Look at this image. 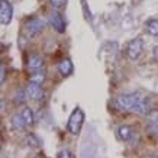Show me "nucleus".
<instances>
[{"instance_id":"nucleus-19","label":"nucleus","mask_w":158,"mask_h":158,"mask_svg":"<svg viewBox=\"0 0 158 158\" xmlns=\"http://www.w3.org/2000/svg\"><path fill=\"white\" fill-rule=\"evenodd\" d=\"M26 141L31 144V147H36V145H38V139L35 138V135H29Z\"/></svg>"},{"instance_id":"nucleus-21","label":"nucleus","mask_w":158,"mask_h":158,"mask_svg":"<svg viewBox=\"0 0 158 158\" xmlns=\"http://www.w3.org/2000/svg\"><path fill=\"white\" fill-rule=\"evenodd\" d=\"M154 54H155V57L158 58V47H157V48H155V49H154Z\"/></svg>"},{"instance_id":"nucleus-14","label":"nucleus","mask_w":158,"mask_h":158,"mask_svg":"<svg viewBox=\"0 0 158 158\" xmlns=\"http://www.w3.org/2000/svg\"><path fill=\"white\" fill-rule=\"evenodd\" d=\"M29 78H31V81L32 83H38V84H41V83L45 80V71H42L41 68H39V70H34V73L29 76Z\"/></svg>"},{"instance_id":"nucleus-22","label":"nucleus","mask_w":158,"mask_h":158,"mask_svg":"<svg viewBox=\"0 0 158 158\" xmlns=\"http://www.w3.org/2000/svg\"><path fill=\"white\" fill-rule=\"evenodd\" d=\"M147 158H158V155H148Z\"/></svg>"},{"instance_id":"nucleus-4","label":"nucleus","mask_w":158,"mask_h":158,"mask_svg":"<svg viewBox=\"0 0 158 158\" xmlns=\"http://www.w3.org/2000/svg\"><path fill=\"white\" fill-rule=\"evenodd\" d=\"M142 49H144V41L141 38H135L128 44L126 54H128V57H129L131 60H136V58L142 54Z\"/></svg>"},{"instance_id":"nucleus-15","label":"nucleus","mask_w":158,"mask_h":158,"mask_svg":"<svg viewBox=\"0 0 158 158\" xmlns=\"http://www.w3.org/2000/svg\"><path fill=\"white\" fill-rule=\"evenodd\" d=\"M22 116H23V119L26 120V123L28 125H32L34 123V112H32V109H29V107H25L22 112Z\"/></svg>"},{"instance_id":"nucleus-6","label":"nucleus","mask_w":158,"mask_h":158,"mask_svg":"<svg viewBox=\"0 0 158 158\" xmlns=\"http://www.w3.org/2000/svg\"><path fill=\"white\" fill-rule=\"evenodd\" d=\"M25 90H26V96H28V99H31V100H41V99L44 97V91H42V89L39 87L38 83L31 81Z\"/></svg>"},{"instance_id":"nucleus-8","label":"nucleus","mask_w":158,"mask_h":158,"mask_svg":"<svg viewBox=\"0 0 158 158\" xmlns=\"http://www.w3.org/2000/svg\"><path fill=\"white\" fill-rule=\"evenodd\" d=\"M132 110L135 113H138V115H149L151 113V106H149L147 99H139Z\"/></svg>"},{"instance_id":"nucleus-3","label":"nucleus","mask_w":158,"mask_h":158,"mask_svg":"<svg viewBox=\"0 0 158 158\" xmlns=\"http://www.w3.org/2000/svg\"><path fill=\"white\" fill-rule=\"evenodd\" d=\"M139 99H141V97H139L138 93H126V94H120V96H118V99H116V105L119 106L120 109L132 110Z\"/></svg>"},{"instance_id":"nucleus-18","label":"nucleus","mask_w":158,"mask_h":158,"mask_svg":"<svg viewBox=\"0 0 158 158\" xmlns=\"http://www.w3.org/2000/svg\"><path fill=\"white\" fill-rule=\"evenodd\" d=\"M57 158H73L71 152L70 151H67V149H62V151H60L57 155Z\"/></svg>"},{"instance_id":"nucleus-5","label":"nucleus","mask_w":158,"mask_h":158,"mask_svg":"<svg viewBox=\"0 0 158 158\" xmlns=\"http://www.w3.org/2000/svg\"><path fill=\"white\" fill-rule=\"evenodd\" d=\"M13 16V7L7 0H2L0 2V22L2 25H9Z\"/></svg>"},{"instance_id":"nucleus-11","label":"nucleus","mask_w":158,"mask_h":158,"mask_svg":"<svg viewBox=\"0 0 158 158\" xmlns=\"http://www.w3.org/2000/svg\"><path fill=\"white\" fill-rule=\"evenodd\" d=\"M134 129L131 128V126H128V125H123V126H120L119 129H118V136H119L122 141H125V142H129L131 139L134 138Z\"/></svg>"},{"instance_id":"nucleus-9","label":"nucleus","mask_w":158,"mask_h":158,"mask_svg":"<svg viewBox=\"0 0 158 158\" xmlns=\"http://www.w3.org/2000/svg\"><path fill=\"white\" fill-rule=\"evenodd\" d=\"M44 65V58L39 54H31L28 57V67L34 71V70H39Z\"/></svg>"},{"instance_id":"nucleus-12","label":"nucleus","mask_w":158,"mask_h":158,"mask_svg":"<svg viewBox=\"0 0 158 158\" xmlns=\"http://www.w3.org/2000/svg\"><path fill=\"white\" fill-rule=\"evenodd\" d=\"M10 123H12V126H13L15 129L18 131H23L25 126H26V120L23 119V116H22V113H15L12 118H10Z\"/></svg>"},{"instance_id":"nucleus-20","label":"nucleus","mask_w":158,"mask_h":158,"mask_svg":"<svg viewBox=\"0 0 158 158\" xmlns=\"http://www.w3.org/2000/svg\"><path fill=\"white\" fill-rule=\"evenodd\" d=\"M35 158H45V155H44V154H38Z\"/></svg>"},{"instance_id":"nucleus-13","label":"nucleus","mask_w":158,"mask_h":158,"mask_svg":"<svg viewBox=\"0 0 158 158\" xmlns=\"http://www.w3.org/2000/svg\"><path fill=\"white\" fill-rule=\"evenodd\" d=\"M145 29H147V32H148L149 35L157 36V35H158V19H157V18L149 19L148 22L145 23Z\"/></svg>"},{"instance_id":"nucleus-2","label":"nucleus","mask_w":158,"mask_h":158,"mask_svg":"<svg viewBox=\"0 0 158 158\" xmlns=\"http://www.w3.org/2000/svg\"><path fill=\"white\" fill-rule=\"evenodd\" d=\"M44 26H45L44 20L36 19V18H31V19H28L26 22H25L23 32L28 38H34V36H36V35L42 31Z\"/></svg>"},{"instance_id":"nucleus-10","label":"nucleus","mask_w":158,"mask_h":158,"mask_svg":"<svg viewBox=\"0 0 158 158\" xmlns=\"http://www.w3.org/2000/svg\"><path fill=\"white\" fill-rule=\"evenodd\" d=\"M57 68H58V71H60V74H61V76H64V77L70 76V74L73 73V64H71V61H70L68 58L61 60V61L58 62Z\"/></svg>"},{"instance_id":"nucleus-17","label":"nucleus","mask_w":158,"mask_h":158,"mask_svg":"<svg viewBox=\"0 0 158 158\" xmlns=\"http://www.w3.org/2000/svg\"><path fill=\"white\" fill-rule=\"evenodd\" d=\"M49 3L55 9H62L65 6V3H67V0H49Z\"/></svg>"},{"instance_id":"nucleus-16","label":"nucleus","mask_w":158,"mask_h":158,"mask_svg":"<svg viewBox=\"0 0 158 158\" xmlns=\"http://www.w3.org/2000/svg\"><path fill=\"white\" fill-rule=\"evenodd\" d=\"M25 97H28L26 96V90H16V93H15V103H23L25 102Z\"/></svg>"},{"instance_id":"nucleus-7","label":"nucleus","mask_w":158,"mask_h":158,"mask_svg":"<svg viewBox=\"0 0 158 158\" xmlns=\"http://www.w3.org/2000/svg\"><path fill=\"white\" fill-rule=\"evenodd\" d=\"M49 22H51V25H52V28L57 31V32H60V34H62L64 31H65V20H64V18H62L60 13H51L49 15Z\"/></svg>"},{"instance_id":"nucleus-1","label":"nucleus","mask_w":158,"mask_h":158,"mask_svg":"<svg viewBox=\"0 0 158 158\" xmlns=\"http://www.w3.org/2000/svg\"><path fill=\"white\" fill-rule=\"evenodd\" d=\"M83 122H84V113L80 107H76L73 110V113L70 115V119H68L67 123V129L71 135H78V132L81 131Z\"/></svg>"}]
</instances>
